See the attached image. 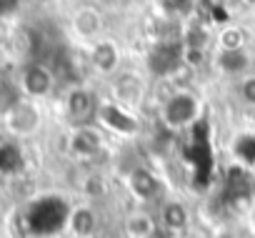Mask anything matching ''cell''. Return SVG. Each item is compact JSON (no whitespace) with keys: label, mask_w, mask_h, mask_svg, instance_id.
<instances>
[{"label":"cell","mask_w":255,"mask_h":238,"mask_svg":"<svg viewBox=\"0 0 255 238\" xmlns=\"http://www.w3.org/2000/svg\"><path fill=\"white\" fill-rule=\"evenodd\" d=\"M108 83V100L133 110V113H143V108L148 105V98H150V80L143 70L138 68H120Z\"/></svg>","instance_id":"2"},{"label":"cell","mask_w":255,"mask_h":238,"mask_svg":"<svg viewBox=\"0 0 255 238\" xmlns=\"http://www.w3.org/2000/svg\"><path fill=\"white\" fill-rule=\"evenodd\" d=\"M100 226H103L100 208L98 203H90V201L75 203L65 216V233L70 238H98Z\"/></svg>","instance_id":"12"},{"label":"cell","mask_w":255,"mask_h":238,"mask_svg":"<svg viewBox=\"0 0 255 238\" xmlns=\"http://www.w3.org/2000/svg\"><path fill=\"white\" fill-rule=\"evenodd\" d=\"M43 126V113L35 100L30 98H18L8 110H5V128L18 136V138H30L40 131Z\"/></svg>","instance_id":"10"},{"label":"cell","mask_w":255,"mask_h":238,"mask_svg":"<svg viewBox=\"0 0 255 238\" xmlns=\"http://www.w3.org/2000/svg\"><path fill=\"white\" fill-rule=\"evenodd\" d=\"M210 68L228 78V80H240L243 75L255 70V50L243 48V50H213L210 55Z\"/></svg>","instance_id":"11"},{"label":"cell","mask_w":255,"mask_h":238,"mask_svg":"<svg viewBox=\"0 0 255 238\" xmlns=\"http://www.w3.org/2000/svg\"><path fill=\"white\" fill-rule=\"evenodd\" d=\"M123 188L130 196L133 206H145V208H155L168 196L163 176L145 163H135L123 173Z\"/></svg>","instance_id":"3"},{"label":"cell","mask_w":255,"mask_h":238,"mask_svg":"<svg viewBox=\"0 0 255 238\" xmlns=\"http://www.w3.org/2000/svg\"><path fill=\"white\" fill-rule=\"evenodd\" d=\"M58 88V73L43 60H33L20 73V93L30 100H45Z\"/></svg>","instance_id":"9"},{"label":"cell","mask_w":255,"mask_h":238,"mask_svg":"<svg viewBox=\"0 0 255 238\" xmlns=\"http://www.w3.org/2000/svg\"><path fill=\"white\" fill-rule=\"evenodd\" d=\"M85 63H88L93 75H98L103 80H110L125 65L123 48H120V43L115 38L105 35V38L95 40L90 48H85Z\"/></svg>","instance_id":"8"},{"label":"cell","mask_w":255,"mask_h":238,"mask_svg":"<svg viewBox=\"0 0 255 238\" xmlns=\"http://www.w3.org/2000/svg\"><path fill=\"white\" fill-rule=\"evenodd\" d=\"M248 171H250V176H253V181H255V161H253V163L248 166Z\"/></svg>","instance_id":"22"},{"label":"cell","mask_w":255,"mask_h":238,"mask_svg":"<svg viewBox=\"0 0 255 238\" xmlns=\"http://www.w3.org/2000/svg\"><path fill=\"white\" fill-rule=\"evenodd\" d=\"M155 226H158V218H155V211L153 208L133 206L130 211L123 216L120 231H123L125 238H148Z\"/></svg>","instance_id":"14"},{"label":"cell","mask_w":255,"mask_h":238,"mask_svg":"<svg viewBox=\"0 0 255 238\" xmlns=\"http://www.w3.org/2000/svg\"><path fill=\"white\" fill-rule=\"evenodd\" d=\"M20 5V0H0V15H8Z\"/></svg>","instance_id":"20"},{"label":"cell","mask_w":255,"mask_h":238,"mask_svg":"<svg viewBox=\"0 0 255 238\" xmlns=\"http://www.w3.org/2000/svg\"><path fill=\"white\" fill-rule=\"evenodd\" d=\"M80 188H83L85 201H90V203H100V201L108 198V193H110V181H108V176H105L103 171H95V168H93V171L85 173Z\"/></svg>","instance_id":"16"},{"label":"cell","mask_w":255,"mask_h":238,"mask_svg":"<svg viewBox=\"0 0 255 238\" xmlns=\"http://www.w3.org/2000/svg\"><path fill=\"white\" fill-rule=\"evenodd\" d=\"M70 35L78 40V45L85 50L90 48L95 40L105 38L108 35V20H105V13L95 5V3H83L78 5L73 13H70Z\"/></svg>","instance_id":"6"},{"label":"cell","mask_w":255,"mask_h":238,"mask_svg":"<svg viewBox=\"0 0 255 238\" xmlns=\"http://www.w3.org/2000/svg\"><path fill=\"white\" fill-rule=\"evenodd\" d=\"M238 3H240L243 8H250V10H255V0H238Z\"/></svg>","instance_id":"21"},{"label":"cell","mask_w":255,"mask_h":238,"mask_svg":"<svg viewBox=\"0 0 255 238\" xmlns=\"http://www.w3.org/2000/svg\"><path fill=\"white\" fill-rule=\"evenodd\" d=\"M250 48V35L240 23H223L215 30V48L213 50H243Z\"/></svg>","instance_id":"15"},{"label":"cell","mask_w":255,"mask_h":238,"mask_svg":"<svg viewBox=\"0 0 255 238\" xmlns=\"http://www.w3.org/2000/svg\"><path fill=\"white\" fill-rule=\"evenodd\" d=\"M233 90H235V98L243 108L248 110H255V70L243 75L240 80L233 83Z\"/></svg>","instance_id":"17"},{"label":"cell","mask_w":255,"mask_h":238,"mask_svg":"<svg viewBox=\"0 0 255 238\" xmlns=\"http://www.w3.org/2000/svg\"><path fill=\"white\" fill-rule=\"evenodd\" d=\"M153 211H155L158 223L165 226V228H170V231H175V233H185V231L195 223L193 208H190L180 196H170V193H168Z\"/></svg>","instance_id":"13"},{"label":"cell","mask_w":255,"mask_h":238,"mask_svg":"<svg viewBox=\"0 0 255 238\" xmlns=\"http://www.w3.org/2000/svg\"><path fill=\"white\" fill-rule=\"evenodd\" d=\"M148 238H183V233H175V231H170V228H165V226L158 223Z\"/></svg>","instance_id":"19"},{"label":"cell","mask_w":255,"mask_h":238,"mask_svg":"<svg viewBox=\"0 0 255 238\" xmlns=\"http://www.w3.org/2000/svg\"><path fill=\"white\" fill-rule=\"evenodd\" d=\"M103 95L85 85V83H75L63 93V115L70 123V128L75 126H93L98 121V110H100Z\"/></svg>","instance_id":"4"},{"label":"cell","mask_w":255,"mask_h":238,"mask_svg":"<svg viewBox=\"0 0 255 238\" xmlns=\"http://www.w3.org/2000/svg\"><path fill=\"white\" fill-rule=\"evenodd\" d=\"M95 123L105 131V136H115V138H135L140 133V115L108 98H103L100 103Z\"/></svg>","instance_id":"7"},{"label":"cell","mask_w":255,"mask_h":238,"mask_svg":"<svg viewBox=\"0 0 255 238\" xmlns=\"http://www.w3.org/2000/svg\"><path fill=\"white\" fill-rule=\"evenodd\" d=\"M155 113H158V123L168 133L178 136L200 123V118L205 113V100L195 88H175L168 80V90L158 98Z\"/></svg>","instance_id":"1"},{"label":"cell","mask_w":255,"mask_h":238,"mask_svg":"<svg viewBox=\"0 0 255 238\" xmlns=\"http://www.w3.org/2000/svg\"><path fill=\"white\" fill-rule=\"evenodd\" d=\"M183 238H215V236H213V228H210V226H205L203 221L195 218V223L183 233Z\"/></svg>","instance_id":"18"},{"label":"cell","mask_w":255,"mask_h":238,"mask_svg":"<svg viewBox=\"0 0 255 238\" xmlns=\"http://www.w3.org/2000/svg\"><path fill=\"white\" fill-rule=\"evenodd\" d=\"M105 146H108V136L98 123L75 126L68 131V138H65L68 156L78 163H95L105 153Z\"/></svg>","instance_id":"5"}]
</instances>
